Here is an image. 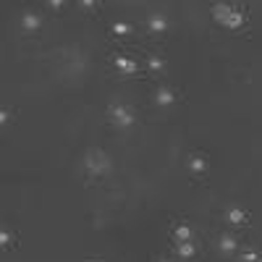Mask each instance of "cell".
Listing matches in <instances>:
<instances>
[{
	"label": "cell",
	"instance_id": "cell-19",
	"mask_svg": "<svg viewBox=\"0 0 262 262\" xmlns=\"http://www.w3.org/2000/svg\"><path fill=\"white\" fill-rule=\"evenodd\" d=\"M79 6H81V8H97V3H92V0H81Z\"/></svg>",
	"mask_w": 262,
	"mask_h": 262
},
{
	"label": "cell",
	"instance_id": "cell-5",
	"mask_svg": "<svg viewBox=\"0 0 262 262\" xmlns=\"http://www.w3.org/2000/svg\"><path fill=\"white\" fill-rule=\"evenodd\" d=\"M39 27H42V18H39V13H34V11H27L24 16H21V29H24L27 34H34Z\"/></svg>",
	"mask_w": 262,
	"mask_h": 262
},
{
	"label": "cell",
	"instance_id": "cell-17",
	"mask_svg": "<svg viewBox=\"0 0 262 262\" xmlns=\"http://www.w3.org/2000/svg\"><path fill=\"white\" fill-rule=\"evenodd\" d=\"M238 262H262V257L257 254V252H242V257H238Z\"/></svg>",
	"mask_w": 262,
	"mask_h": 262
},
{
	"label": "cell",
	"instance_id": "cell-7",
	"mask_svg": "<svg viewBox=\"0 0 262 262\" xmlns=\"http://www.w3.org/2000/svg\"><path fill=\"white\" fill-rule=\"evenodd\" d=\"M116 69L123 74V76H134V74H139V66H137V60H128V58H123V55H116Z\"/></svg>",
	"mask_w": 262,
	"mask_h": 262
},
{
	"label": "cell",
	"instance_id": "cell-12",
	"mask_svg": "<svg viewBox=\"0 0 262 262\" xmlns=\"http://www.w3.org/2000/svg\"><path fill=\"white\" fill-rule=\"evenodd\" d=\"M231 11H233V6H228V3H215V6H212V16H215V21H223V24H226V18H228Z\"/></svg>",
	"mask_w": 262,
	"mask_h": 262
},
{
	"label": "cell",
	"instance_id": "cell-18",
	"mask_svg": "<svg viewBox=\"0 0 262 262\" xmlns=\"http://www.w3.org/2000/svg\"><path fill=\"white\" fill-rule=\"evenodd\" d=\"M11 121V111H0V126H8Z\"/></svg>",
	"mask_w": 262,
	"mask_h": 262
},
{
	"label": "cell",
	"instance_id": "cell-20",
	"mask_svg": "<svg viewBox=\"0 0 262 262\" xmlns=\"http://www.w3.org/2000/svg\"><path fill=\"white\" fill-rule=\"evenodd\" d=\"M158 262H170V259H158Z\"/></svg>",
	"mask_w": 262,
	"mask_h": 262
},
{
	"label": "cell",
	"instance_id": "cell-14",
	"mask_svg": "<svg viewBox=\"0 0 262 262\" xmlns=\"http://www.w3.org/2000/svg\"><path fill=\"white\" fill-rule=\"evenodd\" d=\"M147 69H149L152 74H160V71L165 69V63H163V58H160V55H149V60H147Z\"/></svg>",
	"mask_w": 262,
	"mask_h": 262
},
{
	"label": "cell",
	"instance_id": "cell-21",
	"mask_svg": "<svg viewBox=\"0 0 262 262\" xmlns=\"http://www.w3.org/2000/svg\"><path fill=\"white\" fill-rule=\"evenodd\" d=\"M95 262H102V259H95Z\"/></svg>",
	"mask_w": 262,
	"mask_h": 262
},
{
	"label": "cell",
	"instance_id": "cell-15",
	"mask_svg": "<svg viewBox=\"0 0 262 262\" xmlns=\"http://www.w3.org/2000/svg\"><path fill=\"white\" fill-rule=\"evenodd\" d=\"M131 32H134V27L126 24V21H116L113 24V34H131Z\"/></svg>",
	"mask_w": 262,
	"mask_h": 262
},
{
	"label": "cell",
	"instance_id": "cell-6",
	"mask_svg": "<svg viewBox=\"0 0 262 262\" xmlns=\"http://www.w3.org/2000/svg\"><path fill=\"white\" fill-rule=\"evenodd\" d=\"M217 249H221L223 254H233L238 249V238L233 233H221L217 236Z\"/></svg>",
	"mask_w": 262,
	"mask_h": 262
},
{
	"label": "cell",
	"instance_id": "cell-16",
	"mask_svg": "<svg viewBox=\"0 0 262 262\" xmlns=\"http://www.w3.org/2000/svg\"><path fill=\"white\" fill-rule=\"evenodd\" d=\"M11 244H13V233H8V228H3V231H0V247L8 249Z\"/></svg>",
	"mask_w": 262,
	"mask_h": 262
},
{
	"label": "cell",
	"instance_id": "cell-4",
	"mask_svg": "<svg viewBox=\"0 0 262 262\" xmlns=\"http://www.w3.org/2000/svg\"><path fill=\"white\" fill-rule=\"evenodd\" d=\"M176 100H179V95L173 90H168V86H158V90H155V105L158 107H170Z\"/></svg>",
	"mask_w": 262,
	"mask_h": 262
},
{
	"label": "cell",
	"instance_id": "cell-13",
	"mask_svg": "<svg viewBox=\"0 0 262 262\" xmlns=\"http://www.w3.org/2000/svg\"><path fill=\"white\" fill-rule=\"evenodd\" d=\"M173 236H176V242H191V228L186 223H181V226H176Z\"/></svg>",
	"mask_w": 262,
	"mask_h": 262
},
{
	"label": "cell",
	"instance_id": "cell-1",
	"mask_svg": "<svg viewBox=\"0 0 262 262\" xmlns=\"http://www.w3.org/2000/svg\"><path fill=\"white\" fill-rule=\"evenodd\" d=\"M84 170L90 173L92 179H102L113 170V160L107 158L105 149L92 147V149H86V155H84Z\"/></svg>",
	"mask_w": 262,
	"mask_h": 262
},
{
	"label": "cell",
	"instance_id": "cell-11",
	"mask_svg": "<svg viewBox=\"0 0 262 262\" xmlns=\"http://www.w3.org/2000/svg\"><path fill=\"white\" fill-rule=\"evenodd\" d=\"M176 254H179L181 259H191V257L196 254V247H194L191 242H179V244H176Z\"/></svg>",
	"mask_w": 262,
	"mask_h": 262
},
{
	"label": "cell",
	"instance_id": "cell-3",
	"mask_svg": "<svg viewBox=\"0 0 262 262\" xmlns=\"http://www.w3.org/2000/svg\"><path fill=\"white\" fill-rule=\"evenodd\" d=\"M165 29H168V18H165V13L158 11V13H149V16H147V32H149V34H155V37H158V34H163Z\"/></svg>",
	"mask_w": 262,
	"mask_h": 262
},
{
	"label": "cell",
	"instance_id": "cell-10",
	"mask_svg": "<svg viewBox=\"0 0 262 262\" xmlns=\"http://www.w3.org/2000/svg\"><path fill=\"white\" fill-rule=\"evenodd\" d=\"M226 27L233 29V32L242 29V27H244V11H242V8H233V11L228 13V18H226Z\"/></svg>",
	"mask_w": 262,
	"mask_h": 262
},
{
	"label": "cell",
	"instance_id": "cell-8",
	"mask_svg": "<svg viewBox=\"0 0 262 262\" xmlns=\"http://www.w3.org/2000/svg\"><path fill=\"white\" fill-rule=\"evenodd\" d=\"M189 170L194 173V176H202V173L207 170V158L202 155V152H194V155L189 158Z\"/></svg>",
	"mask_w": 262,
	"mask_h": 262
},
{
	"label": "cell",
	"instance_id": "cell-9",
	"mask_svg": "<svg viewBox=\"0 0 262 262\" xmlns=\"http://www.w3.org/2000/svg\"><path fill=\"white\" fill-rule=\"evenodd\" d=\"M226 221H228L231 226H244V223H247V212L238 207V205H231V207L226 210Z\"/></svg>",
	"mask_w": 262,
	"mask_h": 262
},
{
	"label": "cell",
	"instance_id": "cell-2",
	"mask_svg": "<svg viewBox=\"0 0 262 262\" xmlns=\"http://www.w3.org/2000/svg\"><path fill=\"white\" fill-rule=\"evenodd\" d=\"M107 118H111V123L121 131H128L131 126L137 123V113L134 107H128L126 102H111V107H107Z\"/></svg>",
	"mask_w": 262,
	"mask_h": 262
}]
</instances>
